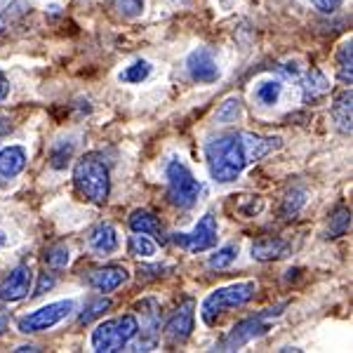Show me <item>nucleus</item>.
I'll return each mask as SVG.
<instances>
[{
	"label": "nucleus",
	"instance_id": "obj_3",
	"mask_svg": "<svg viewBox=\"0 0 353 353\" xmlns=\"http://www.w3.org/2000/svg\"><path fill=\"white\" fill-rule=\"evenodd\" d=\"M254 292H257V285L250 283V281L248 283H233V285L214 290V292H210L201 304L203 321L208 323V325H212L221 313H226L231 309H241V306L248 304V301L254 297Z\"/></svg>",
	"mask_w": 353,
	"mask_h": 353
},
{
	"label": "nucleus",
	"instance_id": "obj_20",
	"mask_svg": "<svg viewBox=\"0 0 353 353\" xmlns=\"http://www.w3.org/2000/svg\"><path fill=\"white\" fill-rule=\"evenodd\" d=\"M283 94V83L281 81H261L254 90V99L259 101L261 106H273L278 104Z\"/></svg>",
	"mask_w": 353,
	"mask_h": 353
},
{
	"label": "nucleus",
	"instance_id": "obj_2",
	"mask_svg": "<svg viewBox=\"0 0 353 353\" xmlns=\"http://www.w3.org/2000/svg\"><path fill=\"white\" fill-rule=\"evenodd\" d=\"M73 184L85 201L94 205H104L111 193V176L109 168L97 153H88L76 163L73 170Z\"/></svg>",
	"mask_w": 353,
	"mask_h": 353
},
{
	"label": "nucleus",
	"instance_id": "obj_21",
	"mask_svg": "<svg viewBox=\"0 0 353 353\" xmlns=\"http://www.w3.org/2000/svg\"><path fill=\"white\" fill-rule=\"evenodd\" d=\"M304 205H306V191H304V189H292V191H288V193H285V198H283V208H281L283 217H285V219L297 217Z\"/></svg>",
	"mask_w": 353,
	"mask_h": 353
},
{
	"label": "nucleus",
	"instance_id": "obj_16",
	"mask_svg": "<svg viewBox=\"0 0 353 353\" xmlns=\"http://www.w3.org/2000/svg\"><path fill=\"white\" fill-rule=\"evenodd\" d=\"M290 245L281 238H259L257 243H252V259L257 261H273V259H283L288 257Z\"/></svg>",
	"mask_w": 353,
	"mask_h": 353
},
{
	"label": "nucleus",
	"instance_id": "obj_9",
	"mask_svg": "<svg viewBox=\"0 0 353 353\" xmlns=\"http://www.w3.org/2000/svg\"><path fill=\"white\" fill-rule=\"evenodd\" d=\"M186 68H189V76L193 83H201V85H212L219 81V66L214 61L212 52L208 48H198L193 50L186 59Z\"/></svg>",
	"mask_w": 353,
	"mask_h": 353
},
{
	"label": "nucleus",
	"instance_id": "obj_30",
	"mask_svg": "<svg viewBox=\"0 0 353 353\" xmlns=\"http://www.w3.org/2000/svg\"><path fill=\"white\" fill-rule=\"evenodd\" d=\"M351 226V212L346 208H341L334 212V217H330V229H327V238H339L349 231Z\"/></svg>",
	"mask_w": 353,
	"mask_h": 353
},
{
	"label": "nucleus",
	"instance_id": "obj_10",
	"mask_svg": "<svg viewBox=\"0 0 353 353\" xmlns=\"http://www.w3.org/2000/svg\"><path fill=\"white\" fill-rule=\"evenodd\" d=\"M193 299H186L184 304L176 309L170 321L165 323V337L170 344H184L193 332Z\"/></svg>",
	"mask_w": 353,
	"mask_h": 353
},
{
	"label": "nucleus",
	"instance_id": "obj_39",
	"mask_svg": "<svg viewBox=\"0 0 353 353\" xmlns=\"http://www.w3.org/2000/svg\"><path fill=\"white\" fill-rule=\"evenodd\" d=\"M3 28H5V19L0 17V31H3Z\"/></svg>",
	"mask_w": 353,
	"mask_h": 353
},
{
	"label": "nucleus",
	"instance_id": "obj_4",
	"mask_svg": "<svg viewBox=\"0 0 353 353\" xmlns=\"http://www.w3.org/2000/svg\"><path fill=\"white\" fill-rule=\"evenodd\" d=\"M137 334H139V323H137L132 313H128V316L113 318V321L97 325V330L92 332V349L97 353L123 351Z\"/></svg>",
	"mask_w": 353,
	"mask_h": 353
},
{
	"label": "nucleus",
	"instance_id": "obj_27",
	"mask_svg": "<svg viewBox=\"0 0 353 353\" xmlns=\"http://www.w3.org/2000/svg\"><path fill=\"white\" fill-rule=\"evenodd\" d=\"M241 116H243V106H241V99H238V97H229V99L217 109V113H214L217 123H236Z\"/></svg>",
	"mask_w": 353,
	"mask_h": 353
},
{
	"label": "nucleus",
	"instance_id": "obj_32",
	"mask_svg": "<svg viewBox=\"0 0 353 353\" xmlns=\"http://www.w3.org/2000/svg\"><path fill=\"white\" fill-rule=\"evenodd\" d=\"M54 276L52 273H43L41 276V281H38V288H36V292H33V297H43L48 290H52L54 288Z\"/></svg>",
	"mask_w": 353,
	"mask_h": 353
},
{
	"label": "nucleus",
	"instance_id": "obj_22",
	"mask_svg": "<svg viewBox=\"0 0 353 353\" xmlns=\"http://www.w3.org/2000/svg\"><path fill=\"white\" fill-rule=\"evenodd\" d=\"M43 259H45V264H48L50 269H66L68 261H71V252H68V248L64 243H54V245H50V248L45 250Z\"/></svg>",
	"mask_w": 353,
	"mask_h": 353
},
{
	"label": "nucleus",
	"instance_id": "obj_7",
	"mask_svg": "<svg viewBox=\"0 0 353 353\" xmlns=\"http://www.w3.org/2000/svg\"><path fill=\"white\" fill-rule=\"evenodd\" d=\"M73 309H76V304H73L71 299L52 301V304H48V306H41L38 311H31V313H26V316H21L17 327L24 334L43 332V330H50V327H54L57 323L64 321Z\"/></svg>",
	"mask_w": 353,
	"mask_h": 353
},
{
	"label": "nucleus",
	"instance_id": "obj_17",
	"mask_svg": "<svg viewBox=\"0 0 353 353\" xmlns=\"http://www.w3.org/2000/svg\"><path fill=\"white\" fill-rule=\"evenodd\" d=\"M24 168H26L24 146H5V149H0V176L14 179Z\"/></svg>",
	"mask_w": 353,
	"mask_h": 353
},
{
	"label": "nucleus",
	"instance_id": "obj_34",
	"mask_svg": "<svg viewBox=\"0 0 353 353\" xmlns=\"http://www.w3.org/2000/svg\"><path fill=\"white\" fill-rule=\"evenodd\" d=\"M8 94H10V83L5 78V73H0V104L8 99Z\"/></svg>",
	"mask_w": 353,
	"mask_h": 353
},
{
	"label": "nucleus",
	"instance_id": "obj_37",
	"mask_svg": "<svg viewBox=\"0 0 353 353\" xmlns=\"http://www.w3.org/2000/svg\"><path fill=\"white\" fill-rule=\"evenodd\" d=\"M8 243H10L8 233H5V231H0V250H3V248H8Z\"/></svg>",
	"mask_w": 353,
	"mask_h": 353
},
{
	"label": "nucleus",
	"instance_id": "obj_5",
	"mask_svg": "<svg viewBox=\"0 0 353 353\" xmlns=\"http://www.w3.org/2000/svg\"><path fill=\"white\" fill-rule=\"evenodd\" d=\"M203 186L196 176L191 174V170L186 168L181 161H170L168 165V196L170 203L176 205L181 210H189L198 203Z\"/></svg>",
	"mask_w": 353,
	"mask_h": 353
},
{
	"label": "nucleus",
	"instance_id": "obj_25",
	"mask_svg": "<svg viewBox=\"0 0 353 353\" xmlns=\"http://www.w3.org/2000/svg\"><path fill=\"white\" fill-rule=\"evenodd\" d=\"M109 5L123 19H137V17H141V12H144L146 0H109Z\"/></svg>",
	"mask_w": 353,
	"mask_h": 353
},
{
	"label": "nucleus",
	"instance_id": "obj_33",
	"mask_svg": "<svg viewBox=\"0 0 353 353\" xmlns=\"http://www.w3.org/2000/svg\"><path fill=\"white\" fill-rule=\"evenodd\" d=\"M311 3L316 5L321 12H334V10H337L339 5L344 3V0H311Z\"/></svg>",
	"mask_w": 353,
	"mask_h": 353
},
{
	"label": "nucleus",
	"instance_id": "obj_6",
	"mask_svg": "<svg viewBox=\"0 0 353 353\" xmlns=\"http://www.w3.org/2000/svg\"><path fill=\"white\" fill-rule=\"evenodd\" d=\"M285 306L288 304L273 306V309L261 311V313H257V316H252V318H245V321L238 323V325L219 341V346H214V351H236V349H241V346L248 344V341H252L254 337H261V334L269 330L271 318L281 316Z\"/></svg>",
	"mask_w": 353,
	"mask_h": 353
},
{
	"label": "nucleus",
	"instance_id": "obj_28",
	"mask_svg": "<svg viewBox=\"0 0 353 353\" xmlns=\"http://www.w3.org/2000/svg\"><path fill=\"white\" fill-rule=\"evenodd\" d=\"M238 257V245H224V248H219L214 254H210V269H226V266H231L233 261Z\"/></svg>",
	"mask_w": 353,
	"mask_h": 353
},
{
	"label": "nucleus",
	"instance_id": "obj_8",
	"mask_svg": "<svg viewBox=\"0 0 353 353\" xmlns=\"http://www.w3.org/2000/svg\"><path fill=\"white\" fill-rule=\"evenodd\" d=\"M217 219L214 214H203L201 221L193 226L191 233H174L170 241H172L176 248L186 250V252H205V250H212L217 245Z\"/></svg>",
	"mask_w": 353,
	"mask_h": 353
},
{
	"label": "nucleus",
	"instance_id": "obj_29",
	"mask_svg": "<svg viewBox=\"0 0 353 353\" xmlns=\"http://www.w3.org/2000/svg\"><path fill=\"white\" fill-rule=\"evenodd\" d=\"M128 248H130V254H134V257H153V254H156V245H153L144 233L130 236Z\"/></svg>",
	"mask_w": 353,
	"mask_h": 353
},
{
	"label": "nucleus",
	"instance_id": "obj_12",
	"mask_svg": "<svg viewBox=\"0 0 353 353\" xmlns=\"http://www.w3.org/2000/svg\"><path fill=\"white\" fill-rule=\"evenodd\" d=\"M137 311L141 313V337L137 351H153L158 339V330H161V318H158V304L156 299H144L137 304Z\"/></svg>",
	"mask_w": 353,
	"mask_h": 353
},
{
	"label": "nucleus",
	"instance_id": "obj_19",
	"mask_svg": "<svg viewBox=\"0 0 353 353\" xmlns=\"http://www.w3.org/2000/svg\"><path fill=\"white\" fill-rule=\"evenodd\" d=\"M351 88L344 90L341 94H337L332 104V118H334V125L341 134H351Z\"/></svg>",
	"mask_w": 353,
	"mask_h": 353
},
{
	"label": "nucleus",
	"instance_id": "obj_18",
	"mask_svg": "<svg viewBox=\"0 0 353 353\" xmlns=\"http://www.w3.org/2000/svg\"><path fill=\"white\" fill-rule=\"evenodd\" d=\"M130 229L134 233H144V236H156L161 238L163 236V226L158 217L149 210H134L132 214H130Z\"/></svg>",
	"mask_w": 353,
	"mask_h": 353
},
{
	"label": "nucleus",
	"instance_id": "obj_36",
	"mask_svg": "<svg viewBox=\"0 0 353 353\" xmlns=\"http://www.w3.org/2000/svg\"><path fill=\"white\" fill-rule=\"evenodd\" d=\"M10 130H12V125H10L8 118H0V137L10 134Z\"/></svg>",
	"mask_w": 353,
	"mask_h": 353
},
{
	"label": "nucleus",
	"instance_id": "obj_11",
	"mask_svg": "<svg viewBox=\"0 0 353 353\" xmlns=\"http://www.w3.org/2000/svg\"><path fill=\"white\" fill-rule=\"evenodd\" d=\"M33 283V271L28 266H14L8 276L0 281V301H19L24 299L31 290Z\"/></svg>",
	"mask_w": 353,
	"mask_h": 353
},
{
	"label": "nucleus",
	"instance_id": "obj_26",
	"mask_svg": "<svg viewBox=\"0 0 353 353\" xmlns=\"http://www.w3.org/2000/svg\"><path fill=\"white\" fill-rule=\"evenodd\" d=\"M73 149H76L73 141H59V144H54L52 153H50V165H52L54 170H64L66 165L71 163Z\"/></svg>",
	"mask_w": 353,
	"mask_h": 353
},
{
	"label": "nucleus",
	"instance_id": "obj_13",
	"mask_svg": "<svg viewBox=\"0 0 353 353\" xmlns=\"http://www.w3.org/2000/svg\"><path fill=\"white\" fill-rule=\"evenodd\" d=\"M88 245L90 250L97 254V257H111L118 250V231L113 229L111 224H97L88 236Z\"/></svg>",
	"mask_w": 353,
	"mask_h": 353
},
{
	"label": "nucleus",
	"instance_id": "obj_15",
	"mask_svg": "<svg viewBox=\"0 0 353 353\" xmlns=\"http://www.w3.org/2000/svg\"><path fill=\"white\" fill-rule=\"evenodd\" d=\"M301 94H304V104H318L330 94V81L321 68H311L301 81Z\"/></svg>",
	"mask_w": 353,
	"mask_h": 353
},
{
	"label": "nucleus",
	"instance_id": "obj_1",
	"mask_svg": "<svg viewBox=\"0 0 353 353\" xmlns=\"http://www.w3.org/2000/svg\"><path fill=\"white\" fill-rule=\"evenodd\" d=\"M283 146L281 137H261L254 132H224L205 144L210 176L217 184H231L243 174L245 168L259 163L269 153Z\"/></svg>",
	"mask_w": 353,
	"mask_h": 353
},
{
	"label": "nucleus",
	"instance_id": "obj_38",
	"mask_svg": "<svg viewBox=\"0 0 353 353\" xmlns=\"http://www.w3.org/2000/svg\"><path fill=\"white\" fill-rule=\"evenodd\" d=\"M17 351H38V349H36V346H19Z\"/></svg>",
	"mask_w": 353,
	"mask_h": 353
},
{
	"label": "nucleus",
	"instance_id": "obj_35",
	"mask_svg": "<svg viewBox=\"0 0 353 353\" xmlns=\"http://www.w3.org/2000/svg\"><path fill=\"white\" fill-rule=\"evenodd\" d=\"M8 323H10V318H8V311L0 306V337L5 334V330H8Z\"/></svg>",
	"mask_w": 353,
	"mask_h": 353
},
{
	"label": "nucleus",
	"instance_id": "obj_23",
	"mask_svg": "<svg viewBox=\"0 0 353 353\" xmlns=\"http://www.w3.org/2000/svg\"><path fill=\"white\" fill-rule=\"evenodd\" d=\"M353 48H351V38L346 41L344 45L339 48L337 52V61H339V81L346 83L351 88V81H353Z\"/></svg>",
	"mask_w": 353,
	"mask_h": 353
},
{
	"label": "nucleus",
	"instance_id": "obj_31",
	"mask_svg": "<svg viewBox=\"0 0 353 353\" xmlns=\"http://www.w3.org/2000/svg\"><path fill=\"white\" fill-rule=\"evenodd\" d=\"M151 76V64L149 61H134L132 66H128L121 73V83H141Z\"/></svg>",
	"mask_w": 353,
	"mask_h": 353
},
{
	"label": "nucleus",
	"instance_id": "obj_14",
	"mask_svg": "<svg viewBox=\"0 0 353 353\" xmlns=\"http://www.w3.org/2000/svg\"><path fill=\"white\" fill-rule=\"evenodd\" d=\"M88 281H90V285L97 290V292L109 294V292L118 290L125 281H128V271H125L123 266L111 264V266H104V269L92 271V273H90Z\"/></svg>",
	"mask_w": 353,
	"mask_h": 353
},
{
	"label": "nucleus",
	"instance_id": "obj_24",
	"mask_svg": "<svg viewBox=\"0 0 353 353\" xmlns=\"http://www.w3.org/2000/svg\"><path fill=\"white\" fill-rule=\"evenodd\" d=\"M109 309H111V299L109 297H94V299H90V304L85 306V311L81 313L78 323H81V325H90V323H92L94 318L104 316V313L109 311Z\"/></svg>",
	"mask_w": 353,
	"mask_h": 353
}]
</instances>
